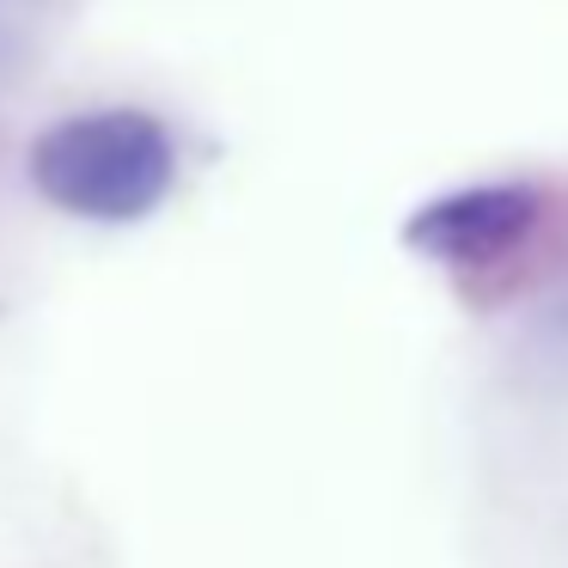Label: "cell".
<instances>
[{"label": "cell", "mask_w": 568, "mask_h": 568, "mask_svg": "<svg viewBox=\"0 0 568 568\" xmlns=\"http://www.w3.org/2000/svg\"><path fill=\"white\" fill-rule=\"evenodd\" d=\"M544 221V190L538 184H470L422 202L404 221V245L446 270H489L514 257Z\"/></svg>", "instance_id": "obj_2"}, {"label": "cell", "mask_w": 568, "mask_h": 568, "mask_svg": "<svg viewBox=\"0 0 568 568\" xmlns=\"http://www.w3.org/2000/svg\"><path fill=\"white\" fill-rule=\"evenodd\" d=\"M31 184L43 202L80 221H148L178 184V141L148 111L62 116L31 148Z\"/></svg>", "instance_id": "obj_1"}]
</instances>
